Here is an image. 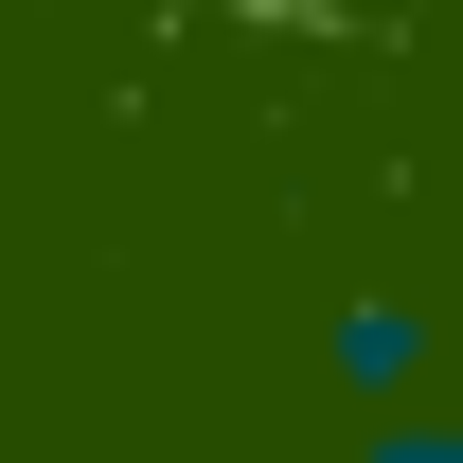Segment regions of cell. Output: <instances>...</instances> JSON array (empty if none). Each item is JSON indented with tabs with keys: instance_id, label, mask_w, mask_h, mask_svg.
<instances>
[{
	"instance_id": "obj_2",
	"label": "cell",
	"mask_w": 463,
	"mask_h": 463,
	"mask_svg": "<svg viewBox=\"0 0 463 463\" xmlns=\"http://www.w3.org/2000/svg\"><path fill=\"white\" fill-rule=\"evenodd\" d=\"M356 463H463V410L410 392V410H356Z\"/></svg>"
},
{
	"instance_id": "obj_1",
	"label": "cell",
	"mask_w": 463,
	"mask_h": 463,
	"mask_svg": "<svg viewBox=\"0 0 463 463\" xmlns=\"http://www.w3.org/2000/svg\"><path fill=\"white\" fill-rule=\"evenodd\" d=\"M321 374H339L356 410H410L428 374H446V321H428L410 286H339L321 303Z\"/></svg>"
}]
</instances>
